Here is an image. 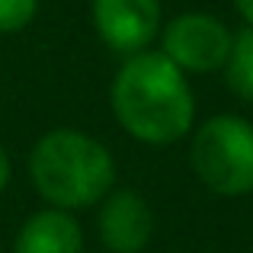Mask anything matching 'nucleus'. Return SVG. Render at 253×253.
I'll return each mask as SVG.
<instances>
[{
	"instance_id": "1",
	"label": "nucleus",
	"mask_w": 253,
	"mask_h": 253,
	"mask_svg": "<svg viewBox=\"0 0 253 253\" xmlns=\"http://www.w3.org/2000/svg\"><path fill=\"white\" fill-rule=\"evenodd\" d=\"M116 122L135 141L167 148L186 138L196 122V96L186 74L161 51L144 48L119 64L109 86Z\"/></svg>"
},
{
	"instance_id": "2",
	"label": "nucleus",
	"mask_w": 253,
	"mask_h": 253,
	"mask_svg": "<svg viewBox=\"0 0 253 253\" xmlns=\"http://www.w3.org/2000/svg\"><path fill=\"white\" fill-rule=\"evenodd\" d=\"M29 179L48 209L77 211L96 205L116 183L109 148L77 128H51L29 151Z\"/></svg>"
},
{
	"instance_id": "3",
	"label": "nucleus",
	"mask_w": 253,
	"mask_h": 253,
	"mask_svg": "<svg viewBox=\"0 0 253 253\" xmlns=\"http://www.w3.org/2000/svg\"><path fill=\"white\" fill-rule=\"evenodd\" d=\"M189 167L196 179L215 196H250L253 192V122L244 116L205 119L189 144Z\"/></svg>"
},
{
	"instance_id": "4",
	"label": "nucleus",
	"mask_w": 253,
	"mask_h": 253,
	"mask_svg": "<svg viewBox=\"0 0 253 253\" xmlns=\"http://www.w3.org/2000/svg\"><path fill=\"white\" fill-rule=\"evenodd\" d=\"M234 45V29L211 13H179L161 26V55L170 58L183 74L221 71Z\"/></svg>"
},
{
	"instance_id": "5",
	"label": "nucleus",
	"mask_w": 253,
	"mask_h": 253,
	"mask_svg": "<svg viewBox=\"0 0 253 253\" xmlns=\"http://www.w3.org/2000/svg\"><path fill=\"white\" fill-rule=\"evenodd\" d=\"M93 29L116 55H138L161 36V0H93Z\"/></svg>"
},
{
	"instance_id": "6",
	"label": "nucleus",
	"mask_w": 253,
	"mask_h": 253,
	"mask_svg": "<svg viewBox=\"0 0 253 253\" xmlns=\"http://www.w3.org/2000/svg\"><path fill=\"white\" fill-rule=\"evenodd\" d=\"M96 234L109 253H141L154 237V211L138 189H109L99 199Z\"/></svg>"
},
{
	"instance_id": "7",
	"label": "nucleus",
	"mask_w": 253,
	"mask_h": 253,
	"mask_svg": "<svg viewBox=\"0 0 253 253\" xmlns=\"http://www.w3.org/2000/svg\"><path fill=\"white\" fill-rule=\"evenodd\" d=\"M84 231L71 211L42 209L23 221L13 237V253H81Z\"/></svg>"
},
{
	"instance_id": "8",
	"label": "nucleus",
	"mask_w": 253,
	"mask_h": 253,
	"mask_svg": "<svg viewBox=\"0 0 253 253\" xmlns=\"http://www.w3.org/2000/svg\"><path fill=\"white\" fill-rule=\"evenodd\" d=\"M221 71H224L228 90L244 103H253V29L250 26L234 32V45H231V55Z\"/></svg>"
},
{
	"instance_id": "9",
	"label": "nucleus",
	"mask_w": 253,
	"mask_h": 253,
	"mask_svg": "<svg viewBox=\"0 0 253 253\" xmlns=\"http://www.w3.org/2000/svg\"><path fill=\"white\" fill-rule=\"evenodd\" d=\"M39 0H0V36L23 32L36 19Z\"/></svg>"
},
{
	"instance_id": "10",
	"label": "nucleus",
	"mask_w": 253,
	"mask_h": 253,
	"mask_svg": "<svg viewBox=\"0 0 253 253\" xmlns=\"http://www.w3.org/2000/svg\"><path fill=\"white\" fill-rule=\"evenodd\" d=\"M10 173H13L10 154H6V148H3V144H0V192L6 189V183H10Z\"/></svg>"
},
{
	"instance_id": "11",
	"label": "nucleus",
	"mask_w": 253,
	"mask_h": 253,
	"mask_svg": "<svg viewBox=\"0 0 253 253\" xmlns=\"http://www.w3.org/2000/svg\"><path fill=\"white\" fill-rule=\"evenodd\" d=\"M231 3H234V10L241 13L244 23H247L250 29H253V0H231Z\"/></svg>"
}]
</instances>
